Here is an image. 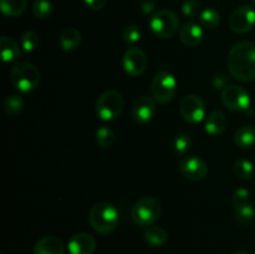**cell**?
Listing matches in <instances>:
<instances>
[{"instance_id":"obj_1","label":"cell","mask_w":255,"mask_h":254,"mask_svg":"<svg viewBox=\"0 0 255 254\" xmlns=\"http://www.w3.org/2000/svg\"><path fill=\"white\" fill-rule=\"evenodd\" d=\"M229 72L236 80L251 82L255 80V42L241 41L234 45L227 59Z\"/></svg>"},{"instance_id":"obj_2","label":"cell","mask_w":255,"mask_h":254,"mask_svg":"<svg viewBox=\"0 0 255 254\" xmlns=\"http://www.w3.org/2000/svg\"><path fill=\"white\" fill-rule=\"evenodd\" d=\"M89 221L94 231H96L97 233L110 234L119 226L120 214L112 204L101 202L95 204L91 208Z\"/></svg>"},{"instance_id":"obj_3","label":"cell","mask_w":255,"mask_h":254,"mask_svg":"<svg viewBox=\"0 0 255 254\" xmlns=\"http://www.w3.org/2000/svg\"><path fill=\"white\" fill-rule=\"evenodd\" d=\"M10 80L16 90L20 92H31L39 86L41 75L37 67L30 62L21 61L17 62L10 71Z\"/></svg>"},{"instance_id":"obj_4","label":"cell","mask_w":255,"mask_h":254,"mask_svg":"<svg viewBox=\"0 0 255 254\" xmlns=\"http://www.w3.org/2000/svg\"><path fill=\"white\" fill-rule=\"evenodd\" d=\"M161 203L154 197H143L133 204L131 211L132 221L138 227H149L159 218Z\"/></svg>"},{"instance_id":"obj_5","label":"cell","mask_w":255,"mask_h":254,"mask_svg":"<svg viewBox=\"0 0 255 254\" xmlns=\"http://www.w3.org/2000/svg\"><path fill=\"white\" fill-rule=\"evenodd\" d=\"M149 29L159 39L173 37L179 30L178 15L167 9L156 11L149 20Z\"/></svg>"},{"instance_id":"obj_6","label":"cell","mask_w":255,"mask_h":254,"mask_svg":"<svg viewBox=\"0 0 255 254\" xmlns=\"http://www.w3.org/2000/svg\"><path fill=\"white\" fill-rule=\"evenodd\" d=\"M124 97L116 90H107L96 101V114L102 121H112L121 115L124 110Z\"/></svg>"},{"instance_id":"obj_7","label":"cell","mask_w":255,"mask_h":254,"mask_svg":"<svg viewBox=\"0 0 255 254\" xmlns=\"http://www.w3.org/2000/svg\"><path fill=\"white\" fill-rule=\"evenodd\" d=\"M177 91V80L171 72L162 70L157 72L152 81V96L159 104L164 105L172 101Z\"/></svg>"},{"instance_id":"obj_8","label":"cell","mask_w":255,"mask_h":254,"mask_svg":"<svg viewBox=\"0 0 255 254\" xmlns=\"http://www.w3.org/2000/svg\"><path fill=\"white\" fill-rule=\"evenodd\" d=\"M224 106L233 111H247L251 107V95L238 85H228L221 95Z\"/></svg>"},{"instance_id":"obj_9","label":"cell","mask_w":255,"mask_h":254,"mask_svg":"<svg viewBox=\"0 0 255 254\" xmlns=\"http://www.w3.org/2000/svg\"><path fill=\"white\" fill-rule=\"evenodd\" d=\"M179 112L184 121L198 124L206 117V104L198 95H186L179 105Z\"/></svg>"},{"instance_id":"obj_10","label":"cell","mask_w":255,"mask_h":254,"mask_svg":"<svg viewBox=\"0 0 255 254\" xmlns=\"http://www.w3.org/2000/svg\"><path fill=\"white\" fill-rule=\"evenodd\" d=\"M255 26V9L251 5H243L229 16V27L237 34H246Z\"/></svg>"},{"instance_id":"obj_11","label":"cell","mask_w":255,"mask_h":254,"mask_svg":"<svg viewBox=\"0 0 255 254\" xmlns=\"http://www.w3.org/2000/svg\"><path fill=\"white\" fill-rule=\"evenodd\" d=\"M122 65L127 75L137 77L143 74L148 65L146 54L139 47H128L122 57Z\"/></svg>"},{"instance_id":"obj_12","label":"cell","mask_w":255,"mask_h":254,"mask_svg":"<svg viewBox=\"0 0 255 254\" xmlns=\"http://www.w3.org/2000/svg\"><path fill=\"white\" fill-rule=\"evenodd\" d=\"M179 171L187 179L197 182L206 178L208 173V167L201 157L187 156L182 158L179 163Z\"/></svg>"},{"instance_id":"obj_13","label":"cell","mask_w":255,"mask_h":254,"mask_svg":"<svg viewBox=\"0 0 255 254\" xmlns=\"http://www.w3.org/2000/svg\"><path fill=\"white\" fill-rule=\"evenodd\" d=\"M156 116V104L149 96H141L132 105V117L139 125H146Z\"/></svg>"},{"instance_id":"obj_14","label":"cell","mask_w":255,"mask_h":254,"mask_svg":"<svg viewBox=\"0 0 255 254\" xmlns=\"http://www.w3.org/2000/svg\"><path fill=\"white\" fill-rule=\"evenodd\" d=\"M70 254H92L96 251V241L89 233H76L69 239Z\"/></svg>"},{"instance_id":"obj_15","label":"cell","mask_w":255,"mask_h":254,"mask_svg":"<svg viewBox=\"0 0 255 254\" xmlns=\"http://www.w3.org/2000/svg\"><path fill=\"white\" fill-rule=\"evenodd\" d=\"M179 37H181V41L183 42L186 46L196 47L203 41L204 31L198 24H196V22H186V24L179 29Z\"/></svg>"},{"instance_id":"obj_16","label":"cell","mask_w":255,"mask_h":254,"mask_svg":"<svg viewBox=\"0 0 255 254\" xmlns=\"http://www.w3.org/2000/svg\"><path fill=\"white\" fill-rule=\"evenodd\" d=\"M34 254H65V246L57 237L47 236L36 242Z\"/></svg>"},{"instance_id":"obj_17","label":"cell","mask_w":255,"mask_h":254,"mask_svg":"<svg viewBox=\"0 0 255 254\" xmlns=\"http://www.w3.org/2000/svg\"><path fill=\"white\" fill-rule=\"evenodd\" d=\"M227 126H228V120L221 110H214L206 117V125H204L206 132L212 136L222 134L227 129Z\"/></svg>"},{"instance_id":"obj_18","label":"cell","mask_w":255,"mask_h":254,"mask_svg":"<svg viewBox=\"0 0 255 254\" xmlns=\"http://www.w3.org/2000/svg\"><path fill=\"white\" fill-rule=\"evenodd\" d=\"M0 50H1V57L5 62H12L21 56V50L17 42L9 36L0 37Z\"/></svg>"},{"instance_id":"obj_19","label":"cell","mask_w":255,"mask_h":254,"mask_svg":"<svg viewBox=\"0 0 255 254\" xmlns=\"http://www.w3.org/2000/svg\"><path fill=\"white\" fill-rule=\"evenodd\" d=\"M60 44L65 51H74L81 44V32L75 27H66L60 35Z\"/></svg>"},{"instance_id":"obj_20","label":"cell","mask_w":255,"mask_h":254,"mask_svg":"<svg viewBox=\"0 0 255 254\" xmlns=\"http://www.w3.org/2000/svg\"><path fill=\"white\" fill-rule=\"evenodd\" d=\"M234 143L241 148H251L255 144V127L242 126L234 133Z\"/></svg>"},{"instance_id":"obj_21","label":"cell","mask_w":255,"mask_h":254,"mask_svg":"<svg viewBox=\"0 0 255 254\" xmlns=\"http://www.w3.org/2000/svg\"><path fill=\"white\" fill-rule=\"evenodd\" d=\"M0 9L9 17L20 16L26 10V0H0Z\"/></svg>"},{"instance_id":"obj_22","label":"cell","mask_w":255,"mask_h":254,"mask_svg":"<svg viewBox=\"0 0 255 254\" xmlns=\"http://www.w3.org/2000/svg\"><path fill=\"white\" fill-rule=\"evenodd\" d=\"M143 236L147 243L153 247H161L168 241V234L162 227H148Z\"/></svg>"},{"instance_id":"obj_23","label":"cell","mask_w":255,"mask_h":254,"mask_svg":"<svg viewBox=\"0 0 255 254\" xmlns=\"http://www.w3.org/2000/svg\"><path fill=\"white\" fill-rule=\"evenodd\" d=\"M115 138H116V136H115V132L112 131L111 127L101 126L96 131V142L101 148H111L115 143Z\"/></svg>"},{"instance_id":"obj_24","label":"cell","mask_w":255,"mask_h":254,"mask_svg":"<svg viewBox=\"0 0 255 254\" xmlns=\"http://www.w3.org/2000/svg\"><path fill=\"white\" fill-rule=\"evenodd\" d=\"M199 22L202 26L208 27V29H213L221 21V14L217 11L213 7H207V9L202 10L201 14L198 16Z\"/></svg>"},{"instance_id":"obj_25","label":"cell","mask_w":255,"mask_h":254,"mask_svg":"<svg viewBox=\"0 0 255 254\" xmlns=\"http://www.w3.org/2000/svg\"><path fill=\"white\" fill-rule=\"evenodd\" d=\"M234 218L242 224H249L255 218V208L251 203L234 208Z\"/></svg>"},{"instance_id":"obj_26","label":"cell","mask_w":255,"mask_h":254,"mask_svg":"<svg viewBox=\"0 0 255 254\" xmlns=\"http://www.w3.org/2000/svg\"><path fill=\"white\" fill-rule=\"evenodd\" d=\"M233 172L236 177L241 179H251L254 173L253 163L248 159H238L233 166Z\"/></svg>"},{"instance_id":"obj_27","label":"cell","mask_w":255,"mask_h":254,"mask_svg":"<svg viewBox=\"0 0 255 254\" xmlns=\"http://www.w3.org/2000/svg\"><path fill=\"white\" fill-rule=\"evenodd\" d=\"M32 12L40 20H46L52 14V4L50 0H35L32 4Z\"/></svg>"},{"instance_id":"obj_28","label":"cell","mask_w":255,"mask_h":254,"mask_svg":"<svg viewBox=\"0 0 255 254\" xmlns=\"http://www.w3.org/2000/svg\"><path fill=\"white\" fill-rule=\"evenodd\" d=\"M24 109V100L19 95L7 96L4 101V110L7 115H17Z\"/></svg>"},{"instance_id":"obj_29","label":"cell","mask_w":255,"mask_h":254,"mask_svg":"<svg viewBox=\"0 0 255 254\" xmlns=\"http://www.w3.org/2000/svg\"><path fill=\"white\" fill-rule=\"evenodd\" d=\"M20 42L24 51L32 52L40 45V36L35 31H25L20 37Z\"/></svg>"},{"instance_id":"obj_30","label":"cell","mask_w":255,"mask_h":254,"mask_svg":"<svg viewBox=\"0 0 255 254\" xmlns=\"http://www.w3.org/2000/svg\"><path fill=\"white\" fill-rule=\"evenodd\" d=\"M192 147V139L189 134L187 133H178L174 138L173 148L178 156H184L189 152Z\"/></svg>"},{"instance_id":"obj_31","label":"cell","mask_w":255,"mask_h":254,"mask_svg":"<svg viewBox=\"0 0 255 254\" xmlns=\"http://www.w3.org/2000/svg\"><path fill=\"white\" fill-rule=\"evenodd\" d=\"M122 36H124V41L127 45H134L141 40V29L137 25H128V26L125 27Z\"/></svg>"},{"instance_id":"obj_32","label":"cell","mask_w":255,"mask_h":254,"mask_svg":"<svg viewBox=\"0 0 255 254\" xmlns=\"http://www.w3.org/2000/svg\"><path fill=\"white\" fill-rule=\"evenodd\" d=\"M182 12L186 17L194 19L201 14V4L198 0H184L182 4Z\"/></svg>"},{"instance_id":"obj_33","label":"cell","mask_w":255,"mask_h":254,"mask_svg":"<svg viewBox=\"0 0 255 254\" xmlns=\"http://www.w3.org/2000/svg\"><path fill=\"white\" fill-rule=\"evenodd\" d=\"M249 197H251V193H249L248 189L238 188L234 192L233 196H232V204H233L234 208L244 206V204H248Z\"/></svg>"},{"instance_id":"obj_34","label":"cell","mask_w":255,"mask_h":254,"mask_svg":"<svg viewBox=\"0 0 255 254\" xmlns=\"http://www.w3.org/2000/svg\"><path fill=\"white\" fill-rule=\"evenodd\" d=\"M84 2L87 9L92 10V11H97V10L104 9L107 0H84Z\"/></svg>"},{"instance_id":"obj_35","label":"cell","mask_w":255,"mask_h":254,"mask_svg":"<svg viewBox=\"0 0 255 254\" xmlns=\"http://www.w3.org/2000/svg\"><path fill=\"white\" fill-rule=\"evenodd\" d=\"M139 7H141L143 14H151L156 9V2L153 0H142V2L139 4Z\"/></svg>"},{"instance_id":"obj_36","label":"cell","mask_w":255,"mask_h":254,"mask_svg":"<svg viewBox=\"0 0 255 254\" xmlns=\"http://www.w3.org/2000/svg\"><path fill=\"white\" fill-rule=\"evenodd\" d=\"M213 85L216 89H222V87H227V80L223 75H219V76H216L213 79Z\"/></svg>"},{"instance_id":"obj_37","label":"cell","mask_w":255,"mask_h":254,"mask_svg":"<svg viewBox=\"0 0 255 254\" xmlns=\"http://www.w3.org/2000/svg\"><path fill=\"white\" fill-rule=\"evenodd\" d=\"M232 254H249V253L248 252L243 251V249H237V251H234Z\"/></svg>"},{"instance_id":"obj_38","label":"cell","mask_w":255,"mask_h":254,"mask_svg":"<svg viewBox=\"0 0 255 254\" xmlns=\"http://www.w3.org/2000/svg\"><path fill=\"white\" fill-rule=\"evenodd\" d=\"M252 2H253V4H255V0H252Z\"/></svg>"},{"instance_id":"obj_39","label":"cell","mask_w":255,"mask_h":254,"mask_svg":"<svg viewBox=\"0 0 255 254\" xmlns=\"http://www.w3.org/2000/svg\"><path fill=\"white\" fill-rule=\"evenodd\" d=\"M2 254H4V253H2Z\"/></svg>"}]
</instances>
